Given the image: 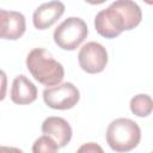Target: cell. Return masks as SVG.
<instances>
[{
    "instance_id": "2e32d148",
    "label": "cell",
    "mask_w": 153,
    "mask_h": 153,
    "mask_svg": "<svg viewBox=\"0 0 153 153\" xmlns=\"http://www.w3.org/2000/svg\"><path fill=\"white\" fill-rule=\"evenodd\" d=\"M143 2H146L147 5H153V0H142Z\"/></svg>"
},
{
    "instance_id": "9c48e42d",
    "label": "cell",
    "mask_w": 153,
    "mask_h": 153,
    "mask_svg": "<svg viewBox=\"0 0 153 153\" xmlns=\"http://www.w3.org/2000/svg\"><path fill=\"white\" fill-rule=\"evenodd\" d=\"M42 133L51 136L59 147H65L72 139V128L69 123L57 116H50L42 123Z\"/></svg>"
},
{
    "instance_id": "7c38bea8",
    "label": "cell",
    "mask_w": 153,
    "mask_h": 153,
    "mask_svg": "<svg viewBox=\"0 0 153 153\" xmlns=\"http://www.w3.org/2000/svg\"><path fill=\"white\" fill-rule=\"evenodd\" d=\"M130 111L137 117H147L153 111V99L151 96L139 93L130 99Z\"/></svg>"
},
{
    "instance_id": "7a4b0ae2",
    "label": "cell",
    "mask_w": 153,
    "mask_h": 153,
    "mask_svg": "<svg viewBox=\"0 0 153 153\" xmlns=\"http://www.w3.org/2000/svg\"><path fill=\"white\" fill-rule=\"evenodd\" d=\"M106 142L115 152H129L134 149L141 140L139 124L130 118H116L106 129Z\"/></svg>"
},
{
    "instance_id": "5bb4252c",
    "label": "cell",
    "mask_w": 153,
    "mask_h": 153,
    "mask_svg": "<svg viewBox=\"0 0 153 153\" xmlns=\"http://www.w3.org/2000/svg\"><path fill=\"white\" fill-rule=\"evenodd\" d=\"M78 151H79V152H82V151H86V152H96V151H98V152H103L102 147L97 146V145H96V143H93V142H88V143H86V145L81 146Z\"/></svg>"
},
{
    "instance_id": "4fadbf2b",
    "label": "cell",
    "mask_w": 153,
    "mask_h": 153,
    "mask_svg": "<svg viewBox=\"0 0 153 153\" xmlns=\"http://www.w3.org/2000/svg\"><path fill=\"white\" fill-rule=\"evenodd\" d=\"M60 147L57 146L55 140L51 136L44 134L33 142L32 152H35V153H54Z\"/></svg>"
},
{
    "instance_id": "8992f818",
    "label": "cell",
    "mask_w": 153,
    "mask_h": 153,
    "mask_svg": "<svg viewBox=\"0 0 153 153\" xmlns=\"http://www.w3.org/2000/svg\"><path fill=\"white\" fill-rule=\"evenodd\" d=\"M78 61L84 72L97 74L103 72L108 65V51L98 42H87L79 50Z\"/></svg>"
},
{
    "instance_id": "5b68a950",
    "label": "cell",
    "mask_w": 153,
    "mask_h": 153,
    "mask_svg": "<svg viewBox=\"0 0 153 153\" xmlns=\"http://www.w3.org/2000/svg\"><path fill=\"white\" fill-rule=\"evenodd\" d=\"M96 31L105 38H115L126 30V22L120 10L112 4L97 13L94 18Z\"/></svg>"
},
{
    "instance_id": "6da1fadb",
    "label": "cell",
    "mask_w": 153,
    "mask_h": 153,
    "mask_svg": "<svg viewBox=\"0 0 153 153\" xmlns=\"http://www.w3.org/2000/svg\"><path fill=\"white\" fill-rule=\"evenodd\" d=\"M26 67L35 80L44 86H55L65 76L63 66L42 48H35L27 54Z\"/></svg>"
},
{
    "instance_id": "9a60e30c",
    "label": "cell",
    "mask_w": 153,
    "mask_h": 153,
    "mask_svg": "<svg viewBox=\"0 0 153 153\" xmlns=\"http://www.w3.org/2000/svg\"><path fill=\"white\" fill-rule=\"evenodd\" d=\"M85 1L88 2V4H91V5H99V4L105 2L106 0H85Z\"/></svg>"
},
{
    "instance_id": "30bf717a",
    "label": "cell",
    "mask_w": 153,
    "mask_h": 153,
    "mask_svg": "<svg viewBox=\"0 0 153 153\" xmlns=\"http://www.w3.org/2000/svg\"><path fill=\"white\" fill-rule=\"evenodd\" d=\"M37 98V87L25 75L14 78L11 88V100L19 105L31 104Z\"/></svg>"
},
{
    "instance_id": "277c9868",
    "label": "cell",
    "mask_w": 153,
    "mask_h": 153,
    "mask_svg": "<svg viewBox=\"0 0 153 153\" xmlns=\"http://www.w3.org/2000/svg\"><path fill=\"white\" fill-rule=\"evenodd\" d=\"M80 92L72 82L57 84L43 91V100L54 110H68L78 104Z\"/></svg>"
},
{
    "instance_id": "3957f363",
    "label": "cell",
    "mask_w": 153,
    "mask_h": 153,
    "mask_svg": "<svg viewBox=\"0 0 153 153\" xmlns=\"http://www.w3.org/2000/svg\"><path fill=\"white\" fill-rule=\"evenodd\" d=\"M88 33L86 23L79 17H68L54 31V42L63 50L76 49Z\"/></svg>"
},
{
    "instance_id": "ba28073f",
    "label": "cell",
    "mask_w": 153,
    "mask_h": 153,
    "mask_svg": "<svg viewBox=\"0 0 153 153\" xmlns=\"http://www.w3.org/2000/svg\"><path fill=\"white\" fill-rule=\"evenodd\" d=\"M1 19V31L0 37L2 39L16 41L20 38L26 30L25 17L17 11H0Z\"/></svg>"
},
{
    "instance_id": "52a82bcc",
    "label": "cell",
    "mask_w": 153,
    "mask_h": 153,
    "mask_svg": "<svg viewBox=\"0 0 153 153\" xmlns=\"http://www.w3.org/2000/svg\"><path fill=\"white\" fill-rule=\"evenodd\" d=\"M65 13V4L59 0H53L49 2H44L38 6L32 16L33 26L38 30L49 29L53 24H55Z\"/></svg>"
},
{
    "instance_id": "8fae6325",
    "label": "cell",
    "mask_w": 153,
    "mask_h": 153,
    "mask_svg": "<svg viewBox=\"0 0 153 153\" xmlns=\"http://www.w3.org/2000/svg\"><path fill=\"white\" fill-rule=\"evenodd\" d=\"M114 6H116L120 12L122 13L124 22H126V30H133L135 29L142 19V12L140 6L133 1V0H116L112 2Z\"/></svg>"
}]
</instances>
